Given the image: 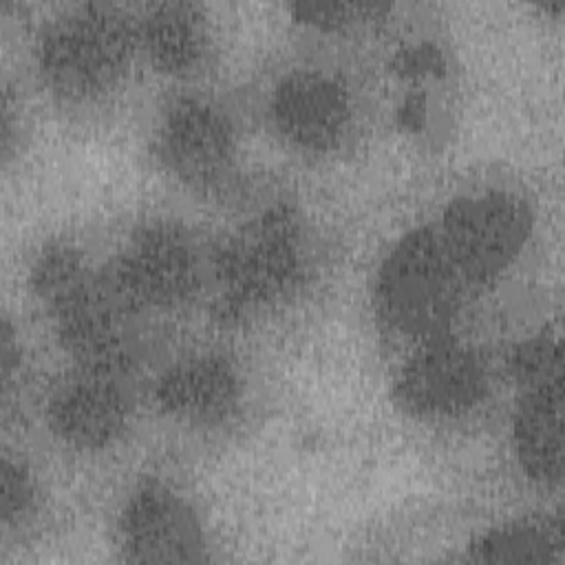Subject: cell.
<instances>
[{
    "mask_svg": "<svg viewBox=\"0 0 565 565\" xmlns=\"http://www.w3.org/2000/svg\"><path fill=\"white\" fill-rule=\"evenodd\" d=\"M444 66V60L437 51H428V49H415L408 51L406 62H404V71L411 75H426V73H437V68Z\"/></svg>",
    "mask_w": 565,
    "mask_h": 565,
    "instance_id": "cell-19",
    "label": "cell"
},
{
    "mask_svg": "<svg viewBox=\"0 0 565 565\" xmlns=\"http://www.w3.org/2000/svg\"><path fill=\"white\" fill-rule=\"evenodd\" d=\"M141 42L152 62L170 73L199 64L205 53V31L192 4H159L141 24Z\"/></svg>",
    "mask_w": 565,
    "mask_h": 565,
    "instance_id": "cell-14",
    "label": "cell"
},
{
    "mask_svg": "<svg viewBox=\"0 0 565 565\" xmlns=\"http://www.w3.org/2000/svg\"><path fill=\"white\" fill-rule=\"evenodd\" d=\"M132 40V26L117 11L84 7L55 20L44 33L42 73L60 95L90 99L121 77Z\"/></svg>",
    "mask_w": 565,
    "mask_h": 565,
    "instance_id": "cell-2",
    "label": "cell"
},
{
    "mask_svg": "<svg viewBox=\"0 0 565 565\" xmlns=\"http://www.w3.org/2000/svg\"><path fill=\"white\" fill-rule=\"evenodd\" d=\"M510 369L523 388L563 380V353L558 340L541 335L523 342L514 349Z\"/></svg>",
    "mask_w": 565,
    "mask_h": 565,
    "instance_id": "cell-16",
    "label": "cell"
},
{
    "mask_svg": "<svg viewBox=\"0 0 565 565\" xmlns=\"http://www.w3.org/2000/svg\"><path fill=\"white\" fill-rule=\"evenodd\" d=\"M463 285L435 225L417 227L388 252L377 271V316L397 333L441 338L459 309Z\"/></svg>",
    "mask_w": 565,
    "mask_h": 565,
    "instance_id": "cell-1",
    "label": "cell"
},
{
    "mask_svg": "<svg viewBox=\"0 0 565 565\" xmlns=\"http://www.w3.org/2000/svg\"><path fill=\"white\" fill-rule=\"evenodd\" d=\"M128 402L113 375L86 371L51 399V426L73 446L97 448L124 430Z\"/></svg>",
    "mask_w": 565,
    "mask_h": 565,
    "instance_id": "cell-11",
    "label": "cell"
},
{
    "mask_svg": "<svg viewBox=\"0 0 565 565\" xmlns=\"http://www.w3.org/2000/svg\"><path fill=\"white\" fill-rule=\"evenodd\" d=\"M479 563H561V523L552 519H519L488 530L470 545Z\"/></svg>",
    "mask_w": 565,
    "mask_h": 565,
    "instance_id": "cell-15",
    "label": "cell"
},
{
    "mask_svg": "<svg viewBox=\"0 0 565 565\" xmlns=\"http://www.w3.org/2000/svg\"><path fill=\"white\" fill-rule=\"evenodd\" d=\"M514 452L523 472L539 483L563 477V380L523 388L512 426Z\"/></svg>",
    "mask_w": 565,
    "mask_h": 565,
    "instance_id": "cell-12",
    "label": "cell"
},
{
    "mask_svg": "<svg viewBox=\"0 0 565 565\" xmlns=\"http://www.w3.org/2000/svg\"><path fill=\"white\" fill-rule=\"evenodd\" d=\"M380 9L382 4L375 2H302L296 4V15L322 29H338L360 18H369Z\"/></svg>",
    "mask_w": 565,
    "mask_h": 565,
    "instance_id": "cell-17",
    "label": "cell"
},
{
    "mask_svg": "<svg viewBox=\"0 0 565 565\" xmlns=\"http://www.w3.org/2000/svg\"><path fill=\"white\" fill-rule=\"evenodd\" d=\"M121 550L137 563H192L203 534L194 510L161 483L139 486L119 519Z\"/></svg>",
    "mask_w": 565,
    "mask_h": 565,
    "instance_id": "cell-7",
    "label": "cell"
},
{
    "mask_svg": "<svg viewBox=\"0 0 565 565\" xmlns=\"http://www.w3.org/2000/svg\"><path fill=\"white\" fill-rule=\"evenodd\" d=\"M302 252L296 223L282 214H267L234 236L221 254L218 274L227 296L263 305L282 296L300 276Z\"/></svg>",
    "mask_w": 565,
    "mask_h": 565,
    "instance_id": "cell-4",
    "label": "cell"
},
{
    "mask_svg": "<svg viewBox=\"0 0 565 565\" xmlns=\"http://www.w3.org/2000/svg\"><path fill=\"white\" fill-rule=\"evenodd\" d=\"M60 320V333L68 351L86 371L113 375L128 355V333L124 327L126 302L97 287L88 278L53 302Z\"/></svg>",
    "mask_w": 565,
    "mask_h": 565,
    "instance_id": "cell-9",
    "label": "cell"
},
{
    "mask_svg": "<svg viewBox=\"0 0 565 565\" xmlns=\"http://www.w3.org/2000/svg\"><path fill=\"white\" fill-rule=\"evenodd\" d=\"M488 391L479 358L446 338L426 340L399 371L395 395L419 417H452L470 411Z\"/></svg>",
    "mask_w": 565,
    "mask_h": 565,
    "instance_id": "cell-6",
    "label": "cell"
},
{
    "mask_svg": "<svg viewBox=\"0 0 565 565\" xmlns=\"http://www.w3.org/2000/svg\"><path fill=\"white\" fill-rule=\"evenodd\" d=\"M33 501V483L29 475L20 466H11L4 461L2 468V516L15 519L24 510H29Z\"/></svg>",
    "mask_w": 565,
    "mask_h": 565,
    "instance_id": "cell-18",
    "label": "cell"
},
{
    "mask_svg": "<svg viewBox=\"0 0 565 565\" xmlns=\"http://www.w3.org/2000/svg\"><path fill=\"white\" fill-rule=\"evenodd\" d=\"M532 227L530 207L510 192L455 199L435 225L463 282H488L523 249Z\"/></svg>",
    "mask_w": 565,
    "mask_h": 565,
    "instance_id": "cell-3",
    "label": "cell"
},
{
    "mask_svg": "<svg viewBox=\"0 0 565 565\" xmlns=\"http://www.w3.org/2000/svg\"><path fill=\"white\" fill-rule=\"evenodd\" d=\"M271 110L280 135L313 152L335 148L351 124L347 88L318 71L287 75L274 93Z\"/></svg>",
    "mask_w": 565,
    "mask_h": 565,
    "instance_id": "cell-8",
    "label": "cell"
},
{
    "mask_svg": "<svg viewBox=\"0 0 565 565\" xmlns=\"http://www.w3.org/2000/svg\"><path fill=\"white\" fill-rule=\"evenodd\" d=\"M196 282V256L174 225H148L119 254L110 287L126 307H163L183 300Z\"/></svg>",
    "mask_w": 565,
    "mask_h": 565,
    "instance_id": "cell-5",
    "label": "cell"
},
{
    "mask_svg": "<svg viewBox=\"0 0 565 565\" xmlns=\"http://www.w3.org/2000/svg\"><path fill=\"white\" fill-rule=\"evenodd\" d=\"M157 397L181 419L216 424L238 402V377L225 358L199 355L172 366L159 380Z\"/></svg>",
    "mask_w": 565,
    "mask_h": 565,
    "instance_id": "cell-13",
    "label": "cell"
},
{
    "mask_svg": "<svg viewBox=\"0 0 565 565\" xmlns=\"http://www.w3.org/2000/svg\"><path fill=\"white\" fill-rule=\"evenodd\" d=\"M159 154L181 179L210 183L232 159V126L207 102L177 99L159 126Z\"/></svg>",
    "mask_w": 565,
    "mask_h": 565,
    "instance_id": "cell-10",
    "label": "cell"
}]
</instances>
